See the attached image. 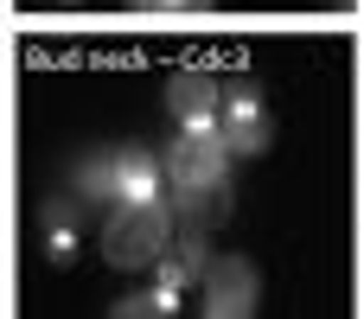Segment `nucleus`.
Masks as SVG:
<instances>
[{
    "label": "nucleus",
    "instance_id": "423d86ee",
    "mask_svg": "<svg viewBox=\"0 0 364 319\" xmlns=\"http://www.w3.org/2000/svg\"><path fill=\"white\" fill-rule=\"evenodd\" d=\"M109 185H115V205L160 198V153L154 147H115L109 153Z\"/></svg>",
    "mask_w": 364,
    "mask_h": 319
},
{
    "label": "nucleus",
    "instance_id": "f03ea898",
    "mask_svg": "<svg viewBox=\"0 0 364 319\" xmlns=\"http://www.w3.org/2000/svg\"><path fill=\"white\" fill-rule=\"evenodd\" d=\"M198 294H205V313L211 319H250L256 301H262V281H256V269L243 256H218V262H205Z\"/></svg>",
    "mask_w": 364,
    "mask_h": 319
},
{
    "label": "nucleus",
    "instance_id": "9b49d317",
    "mask_svg": "<svg viewBox=\"0 0 364 319\" xmlns=\"http://www.w3.org/2000/svg\"><path fill=\"white\" fill-rule=\"evenodd\" d=\"M115 313H122V319H166V313H179V294H173V288L128 294V301H115Z\"/></svg>",
    "mask_w": 364,
    "mask_h": 319
},
{
    "label": "nucleus",
    "instance_id": "0eeeda50",
    "mask_svg": "<svg viewBox=\"0 0 364 319\" xmlns=\"http://www.w3.org/2000/svg\"><path fill=\"white\" fill-rule=\"evenodd\" d=\"M179 192V224L186 230H198V237H211L218 224H230V211H237V198H230V179H205V185H173Z\"/></svg>",
    "mask_w": 364,
    "mask_h": 319
},
{
    "label": "nucleus",
    "instance_id": "39448f33",
    "mask_svg": "<svg viewBox=\"0 0 364 319\" xmlns=\"http://www.w3.org/2000/svg\"><path fill=\"white\" fill-rule=\"evenodd\" d=\"M218 102H224V83L211 70H173L166 109H173L179 128H218Z\"/></svg>",
    "mask_w": 364,
    "mask_h": 319
},
{
    "label": "nucleus",
    "instance_id": "ddd939ff",
    "mask_svg": "<svg viewBox=\"0 0 364 319\" xmlns=\"http://www.w3.org/2000/svg\"><path fill=\"white\" fill-rule=\"evenodd\" d=\"M70 6H77V0H70Z\"/></svg>",
    "mask_w": 364,
    "mask_h": 319
},
{
    "label": "nucleus",
    "instance_id": "1a4fd4ad",
    "mask_svg": "<svg viewBox=\"0 0 364 319\" xmlns=\"http://www.w3.org/2000/svg\"><path fill=\"white\" fill-rule=\"evenodd\" d=\"M77 249H83V205H77V198H58V205L45 211V256H51L58 269H70Z\"/></svg>",
    "mask_w": 364,
    "mask_h": 319
},
{
    "label": "nucleus",
    "instance_id": "f8f14e48",
    "mask_svg": "<svg viewBox=\"0 0 364 319\" xmlns=\"http://www.w3.org/2000/svg\"><path fill=\"white\" fill-rule=\"evenodd\" d=\"M141 13H205V0H134Z\"/></svg>",
    "mask_w": 364,
    "mask_h": 319
},
{
    "label": "nucleus",
    "instance_id": "9d476101",
    "mask_svg": "<svg viewBox=\"0 0 364 319\" xmlns=\"http://www.w3.org/2000/svg\"><path fill=\"white\" fill-rule=\"evenodd\" d=\"M70 198H77L83 211H96V205L115 198V185H109V153H96V160H83V166L70 173Z\"/></svg>",
    "mask_w": 364,
    "mask_h": 319
},
{
    "label": "nucleus",
    "instance_id": "f257e3e1",
    "mask_svg": "<svg viewBox=\"0 0 364 319\" xmlns=\"http://www.w3.org/2000/svg\"><path fill=\"white\" fill-rule=\"evenodd\" d=\"M173 243V211L160 198H141V205H115V217L102 224V256L109 269H154Z\"/></svg>",
    "mask_w": 364,
    "mask_h": 319
},
{
    "label": "nucleus",
    "instance_id": "7ed1b4c3",
    "mask_svg": "<svg viewBox=\"0 0 364 319\" xmlns=\"http://www.w3.org/2000/svg\"><path fill=\"white\" fill-rule=\"evenodd\" d=\"M218 141L230 147V160H250V153H262L275 141V121H269V109H262L256 90H224V102H218Z\"/></svg>",
    "mask_w": 364,
    "mask_h": 319
},
{
    "label": "nucleus",
    "instance_id": "6e6552de",
    "mask_svg": "<svg viewBox=\"0 0 364 319\" xmlns=\"http://www.w3.org/2000/svg\"><path fill=\"white\" fill-rule=\"evenodd\" d=\"M205 262H211V256H205V237H198V230H186V237H173V243H166V256H160L154 269H160V288L192 294V288L205 281Z\"/></svg>",
    "mask_w": 364,
    "mask_h": 319
},
{
    "label": "nucleus",
    "instance_id": "20e7f679",
    "mask_svg": "<svg viewBox=\"0 0 364 319\" xmlns=\"http://www.w3.org/2000/svg\"><path fill=\"white\" fill-rule=\"evenodd\" d=\"M166 179L173 185L230 179V147L218 141V128H179V141L166 147Z\"/></svg>",
    "mask_w": 364,
    "mask_h": 319
}]
</instances>
